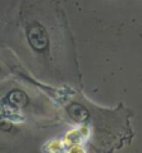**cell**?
<instances>
[{
	"label": "cell",
	"mask_w": 142,
	"mask_h": 153,
	"mask_svg": "<svg viewBox=\"0 0 142 153\" xmlns=\"http://www.w3.org/2000/svg\"><path fill=\"white\" fill-rule=\"evenodd\" d=\"M24 42L34 56L47 62L52 58V33L38 16L27 15L22 24Z\"/></svg>",
	"instance_id": "1"
},
{
	"label": "cell",
	"mask_w": 142,
	"mask_h": 153,
	"mask_svg": "<svg viewBox=\"0 0 142 153\" xmlns=\"http://www.w3.org/2000/svg\"><path fill=\"white\" fill-rule=\"evenodd\" d=\"M68 113H69V116L72 117V119L77 120V122H83V120H84L89 116L88 111L83 105H81V104L69 105L68 107Z\"/></svg>",
	"instance_id": "2"
},
{
	"label": "cell",
	"mask_w": 142,
	"mask_h": 153,
	"mask_svg": "<svg viewBox=\"0 0 142 153\" xmlns=\"http://www.w3.org/2000/svg\"><path fill=\"white\" fill-rule=\"evenodd\" d=\"M6 75V71H5V68L4 65L1 64V62H0V78H3V76Z\"/></svg>",
	"instance_id": "4"
},
{
	"label": "cell",
	"mask_w": 142,
	"mask_h": 153,
	"mask_svg": "<svg viewBox=\"0 0 142 153\" xmlns=\"http://www.w3.org/2000/svg\"><path fill=\"white\" fill-rule=\"evenodd\" d=\"M9 98H10V103L16 104V105H19V107L24 105V104L28 102V99H29V98H28V95L25 94L24 92H20V91L10 92Z\"/></svg>",
	"instance_id": "3"
}]
</instances>
